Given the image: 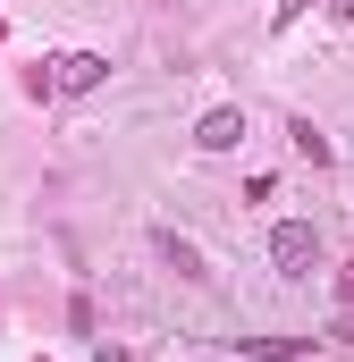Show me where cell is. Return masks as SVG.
<instances>
[{"instance_id": "1", "label": "cell", "mask_w": 354, "mask_h": 362, "mask_svg": "<svg viewBox=\"0 0 354 362\" xmlns=\"http://www.w3.org/2000/svg\"><path fill=\"white\" fill-rule=\"evenodd\" d=\"M270 262H278V278H312L321 228H312V219H278V228H270Z\"/></svg>"}, {"instance_id": "2", "label": "cell", "mask_w": 354, "mask_h": 362, "mask_svg": "<svg viewBox=\"0 0 354 362\" xmlns=\"http://www.w3.org/2000/svg\"><path fill=\"white\" fill-rule=\"evenodd\" d=\"M42 85H51V101L59 93H93V85H110V59L101 51H59V59H42Z\"/></svg>"}, {"instance_id": "3", "label": "cell", "mask_w": 354, "mask_h": 362, "mask_svg": "<svg viewBox=\"0 0 354 362\" xmlns=\"http://www.w3.org/2000/svg\"><path fill=\"white\" fill-rule=\"evenodd\" d=\"M236 144H245V110H202L194 152H236Z\"/></svg>"}, {"instance_id": "4", "label": "cell", "mask_w": 354, "mask_h": 362, "mask_svg": "<svg viewBox=\"0 0 354 362\" xmlns=\"http://www.w3.org/2000/svg\"><path fill=\"white\" fill-rule=\"evenodd\" d=\"M152 253H161V262H169L177 278H211V270H202V253H194V245H185L177 228H152Z\"/></svg>"}, {"instance_id": "5", "label": "cell", "mask_w": 354, "mask_h": 362, "mask_svg": "<svg viewBox=\"0 0 354 362\" xmlns=\"http://www.w3.org/2000/svg\"><path fill=\"white\" fill-rule=\"evenodd\" d=\"M236 354H253V362H304L312 337H236Z\"/></svg>"}, {"instance_id": "6", "label": "cell", "mask_w": 354, "mask_h": 362, "mask_svg": "<svg viewBox=\"0 0 354 362\" xmlns=\"http://www.w3.org/2000/svg\"><path fill=\"white\" fill-rule=\"evenodd\" d=\"M287 144H295V160H312V169H329V135H321L312 118H287Z\"/></svg>"}, {"instance_id": "7", "label": "cell", "mask_w": 354, "mask_h": 362, "mask_svg": "<svg viewBox=\"0 0 354 362\" xmlns=\"http://www.w3.org/2000/svg\"><path fill=\"white\" fill-rule=\"evenodd\" d=\"M304 8H312V0H278V8H270V25H278V34H287V25H295V17H304Z\"/></svg>"}, {"instance_id": "8", "label": "cell", "mask_w": 354, "mask_h": 362, "mask_svg": "<svg viewBox=\"0 0 354 362\" xmlns=\"http://www.w3.org/2000/svg\"><path fill=\"white\" fill-rule=\"evenodd\" d=\"M329 337H338V346H354V303L338 312V320H329Z\"/></svg>"}, {"instance_id": "9", "label": "cell", "mask_w": 354, "mask_h": 362, "mask_svg": "<svg viewBox=\"0 0 354 362\" xmlns=\"http://www.w3.org/2000/svg\"><path fill=\"white\" fill-rule=\"evenodd\" d=\"M338 303H354V262H338Z\"/></svg>"}, {"instance_id": "10", "label": "cell", "mask_w": 354, "mask_h": 362, "mask_svg": "<svg viewBox=\"0 0 354 362\" xmlns=\"http://www.w3.org/2000/svg\"><path fill=\"white\" fill-rule=\"evenodd\" d=\"M329 17H346V25H354V0H329Z\"/></svg>"}, {"instance_id": "11", "label": "cell", "mask_w": 354, "mask_h": 362, "mask_svg": "<svg viewBox=\"0 0 354 362\" xmlns=\"http://www.w3.org/2000/svg\"><path fill=\"white\" fill-rule=\"evenodd\" d=\"M93 362H127V354H118V346H101V354H93Z\"/></svg>"}]
</instances>
